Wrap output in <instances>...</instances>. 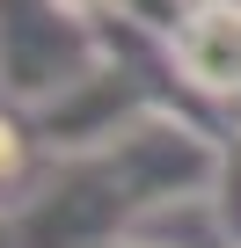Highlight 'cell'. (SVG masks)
<instances>
[{"label":"cell","mask_w":241,"mask_h":248,"mask_svg":"<svg viewBox=\"0 0 241 248\" xmlns=\"http://www.w3.org/2000/svg\"><path fill=\"white\" fill-rule=\"evenodd\" d=\"M66 8H80L88 22H95V15H125V22H139V30H154V37H176V30L190 22L197 0H66Z\"/></svg>","instance_id":"3957f363"},{"label":"cell","mask_w":241,"mask_h":248,"mask_svg":"<svg viewBox=\"0 0 241 248\" xmlns=\"http://www.w3.org/2000/svg\"><path fill=\"white\" fill-rule=\"evenodd\" d=\"M30 168H37V124H30V117H15V109H0V197L22 190V183H30Z\"/></svg>","instance_id":"277c9868"},{"label":"cell","mask_w":241,"mask_h":248,"mask_svg":"<svg viewBox=\"0 0 241 248\" xmlns=\"http://www.w3.org/2000/svg\"><path fill=\"white\" fill-rule=\"evenodd\" d=\"M168 59L197 95L234 109L241 102V0H197L190 22L168 37Z\"/></svg>","instance_id":"7a4b0ae2"},{"label":"cell","mask_w":241,"mask_h":248,"mask_svg":"<svg viewBox=\"0 0 241 248\" xmlns=\"http://www.w3.org/2000/svg\"><path fill=\"white\" fill-rule=\"evenodd\" d=\"M0 248H22V241H15V219H0Z\"/></svg>","instance_id":"5b68a950"},{"label":"cell","mask_w":241,"mask_h":248,"mask_svg":"<svg viewBox=\"0 0 241 248\" xmlns=\"http://www.w3.org/2000/svg\"><path fill=\"white\" fill-rule=\"evenodd\" d=\"M110 66L102 30L66 0H0V95L22 109H59Z\"/></svg>","instance_id":"6da1fadb"},{"label":"cell","mask_w":241,"mask_h":248,"mask_svg":"<svg viewBox=\"0 0 241 248\" xmlns=\"http://www.w3.org/2000/svg\"><path fill=\"white\" fill-rule=\"evenodd\" d=\"M234 124H241V102H234Z\"/></svg>","instance_id":"8992f818"}]
</instances>
